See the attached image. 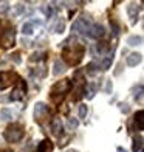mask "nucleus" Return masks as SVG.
<instances>
[{"mask_svg":"<svg viewBox=\"0 0 144 152\" xmlns=\"http://www.w3.org/2000/svg\"><path fill=\"white\" fill-rule=\"evenodd\" d=\"M62 56L65 59V62L68 65H76L79 64V62L82 61V56H84V47H82L81 44H74L71 47H67Z\"/></svg>","mask_w":144,"mask_h":152,"instance_id":"nucleus-1","label":"nucleus"},{"mask_svg":"<svg viewBox=\"0 0 144 152\" xmlns=\"http://www.w3.org/2000/svg\"><path fill=\"white\" fill-rule=\"evenodd\" d=\"M70 87H71V84H70V81H68V79H62V81L56 82V84L53 86L51 92H50V98H51V101H53V102H56V104H59V102L65 98V95L68 93Z\"/></svg>","mask_w":144,"mask_h":152,"instance_id":"nucleus-2","label":"nucleus"},{"mask_svg":"<svg viewBox=\"0 0 144 152\" xmlns=\"http://www.w3.org/2000/svg\"><path fill=\"white\" fill-rule=\"evenodd\" d=\"M23 135H25V127L19 123H14V124H11V126H8V129H6L5 134H3L5 140L8 143H17L23 138Z\"/></svg>","mask_w":144,"mask_h":152,"instance_id":"nucleus-3","label":"nucleus"},{"mask_svg":"<svg viewBox=\"0 0 144 152\" xmlns=\"http://www.w3.org/2000/svg\"><path fill=\"white\" fill-rule=\"evenodd\" d=\"M19 81H22V79L12 72H2L0 73V88H2V90L6 88V87H9V86H12V84H17Z\"/></svg>","mask_w":144,"mask_h":152,"instance_id":"nucleus-4","label":"nucleus"},{"mask_svg":"<svg viewBox=\"0 0 144 152\" xmlns=\"http://www.w3.org/2000/svg\"><path fill=\"white\" fill-rule=\"evenodd\" d=\"M14 40H16V31L8 28V30L3 31L2 36H0V47L5 48V50L6 48H11L14 45Z\"/></svg>","mask_w":144,"mask_h":152,"instance_id":"nucleus-5","label":"nucleus"},{"mask_svg":"<svg viewBox=\"0 0 144 152\" xmlns=\"http://www.w3.org/2000/svg\"><path fill=\"white\" fill-rule=\"evenodd\" d=\"M88 28H90V19H87V17L78 19L76 22L73 23V26H71V30L74 33H79V34H85Z\"/></svg>","mask_w":144,"mask_h":152,"instance_id":"nucleus-6","label":"nucleus"},{"mask_svg":"<svg viewBox=\"0 0 144 152\" xmlns=\"http://www.w3.org/2000/svg\"><path fill=\"white\" fill-rule=\"evenodd\" d=\"M85 34H87L90 39H99V37H102V36L105 34V30H104V26H102V25L95 23V25H92L90 28L87 30Z\"/></svg>","mask_w":144,"mask_h":152,"instance_id":"nucleus-7","label":"nucleus"},{"mask_svg":"<svg viewBox=\"0 0 144 152\" xmlns=\"http://www.w3.org/2000/svg\"><path fill=\"white\" fill-rule=\"evenodd\" d=\"M47 115H48V106H45L44 102H37L36 107H34V118H36V121H42Z\"/></svg>","mask_w":144,"mask_h":152,"instance_id":"nucleus-8","label":"nucleus"},{"mask_svg":"<svg viewBox=\"0 0 144 152\" xmlns=\"http://www.w3.org/2000/svg\"><path fill=\"white\" fill-rule=\"evenodd\" d=\"M138 11H140V6L138 5H135V3H130L129 5V8H127V12H129V16L132 17V23H136V17H138Z\"/></svg>","mask_w":144,"mask_h":152,"instance_id":"nucleus-9","label":"nucleus"},{"mask_svg":"<svg viewBox=\"0 0 144 152\" xmlns=\"http://www.w3.org/2000/svg\"><path fill=\"white\" fill-rule=\"evenodd\" d=\"M25 90H26V86L23 84L20 88H16V90L9 95V99H11V101H19V99H22V98H23Z\"/></svg>","mask_w":144,"mask_h":152,"instance_id":"nucleus-10","label":"nucleus"},{"mask_svg":"<svg viewBox=\"0 0 144 152\" xmlns=\"http://www.w3.org/2000/svg\"><path fill=\"white\" fill-rule=\"evenodd\" d=\"M37 152H53V143L50 140H42L37 146Z\"/></svg>","mask_w":144,"mask_h":152,"instance_id":"nucleus-11","label":"nucleus"},{"mask_svg":"<svg viewBox=\"0 0 144 152\" xmlns=\"http://www.w3.org/2000/svg\"><path fill=\"white\" fill-rule=\"evenodd\" d=\"M140 62H141V54L140 53H132L127 56V65H130V67L138 65Z\"/></svg>","mask_w":144,"mask_h":152,"instance_id":"nucleus-12","label":"nucleus"},{"mask_svg":"<svg viewBox=\"0 0 144 152\" xmlns=\"http://www.w3.org/2000/svg\"><path fill=\"white\" fill-rule=\"evenodd\" d=\"M64 72H65V64L60 59H56L54 61V65H53V75L59 76L60 73H64Z\"/></svg>","mask_w":144,"mask_h":152,"instance_id":"nucleus-13","label":"nucleus"},{"mask_svg":"<svg viewBox=\"0 0 144 152\" xmlns=\"http://www.w3.org/2000/svg\"><path fill=\"white\" fill-rule=\"evenodd\" d=\"M62 121H60L59 118H54L53 120V123H51V132L54 134V135H59L60 132H62Z\"/></svg>","mask_w":144,"mask_h":152,"instance_id":"nucleus-14","label":"nucleus"},{"mask_svg":"<svg viewBox=\"0 0 144 152\" xmlns=\"http://www.w3.org/2000/svg\"><path fill=\"white\" fill-rule=\"evenodd\" d=\"M127 44L130 47H136V45H141L143 44V37L141 36H136V34H133V36H130L127 39Z\"/></svg>","mask_w":144,"mask_h":152,"instance_id":"nucleus-15","label":"nucleus"},{"mask_svg":"<svg viewBox=\"0 0 144 152\" xmlns=\"http://www.w3.org/2000/svg\"><path fill=\"white\" fill-rule=\"evenodd\" d=\"M12 118V112L9 109H2L0 110V120L2 121H9Z\"/></svg>","mask_w":144,"mask_h":152,"instance_id":"nucleus-16","label":"nucleus"},{"mask_svg":"<svg viewBox=\"0 0 144 152\" xmlns=\"http://www.w3.org/2000/svg\"><path fill=\"white\" fill-rule=\"evenodd\" d=\"M143 116H144V112H143V110L136 112V115H135V121L138 123V129H140V130L144 129V118H143Z\"/></svg>","mask_w":144,"mask_h":152,"instance_id":"nucleus-17","label":"nucleus"},{"mask_svg":"<svg viewBox=\"0 0 144 152\" xmlns=\"http://www.w3.org/2000/svg\"><path fill=\"white\" fill-rule=\"evenodd\" d=\"M33 31H34L33 23H31V22H25V23H23V26H22V33L25 34V36H31Z\"/></svg>","mask_w":144,"mask_h":152,"instance_id":"nucleus-18","label":"nucleus"},{"mask_svg":"<svg viewBox=\"0 0 144 152\" xmlns=\"http://www.w3.org/2000/svg\"><path fill=\"white\" fill-rule=\"evenodd\" d=\"M96 90H98V86H96V84H90V86H88L87 87V99H93Z\"/></svg>","mask_w":144,"mask_h":152,"instance_id":"nucleus-19","label":"nucleus"},{"mask_svg":"<svg viewBox=\"0 0 144 152\" xmlns=\"http://www.w3.org/2000/svg\"><path fill=\"white\" fill-rule=\"evenodd\" d=\"M143 146V137H135L133 138V152H140Z\"/></svg>","mask_w":144,"mask_h":152,"instance_id":"nucleus-20","label":"nucleus"},{"mask_svg":"<svg viewBox=\"0 0 144 152\" xmlns=\"http://www.w3.org/2000/svg\"><path fill=\"white\" fill-rule=\"evenodd\" d=\"M78 126H79V121H78L76 118H68V121H67V127L70 129V130L76 129Z\"/></svg>","mask_w":144,"mask_h":152,"instance_id":"nucleus-21","label":"nucleus"},{"mask_svg":"<svg viewBox=\"0 0 144 152\" xmlns=\"http://www.w3.org/2000/svg\"><path fill=\"white\" fill-rule=\"evenodd\" d=\"M112 61H113V53H112V54H108V56H107L104 61H102V70H107V68L110 67Z\"/></svg>","mask_w":144,"mask_h":152,"instance_id":"nucleus-22","label":"nucleus"},{"mask_svg":"<svg viewBox=\"0 0 144 152\" xmlns=\"http://www.w3.org/2000/svg\"><path fill=\"white\" fill-rule=\"evenodd\" d=\"M22 12H25V5L23 3H17L14 6V14L19 16V14H22Z\"/></svg>","mask_w":144,"mask_h":152,"instance_id":"nucleus-23","label":"nucleus"},{"mask_svg":"<svg viewBox=\"0 0 144 152\" xmlns=\"http://www.w3.org/2000/svg\"><path fill=\"white\" fill-rule=\"evenodd\" d=\"M8 11H9V3L8 2H2V3H0V12H2V14H6Z\"/></svg>","mask_w":144,"mask_h":152,"instance_id":"nucleus-24","label":"nucleus"},{"mask_svg":"<svg viewBox=\"0 0 144 152\" xmlns=\"http://www.w3.org/2000/svg\"><path fill=\"white\" fill-rule=\"evenodd\" d=\"M64 28H65V23H64V20H59L57 22V25H56V28H54V33H62L64 31Z\"/></svg>","mask_w":144,"mask_h":152,"instance_id":"nucleus-25","label":"nucleus"},{"mask_svg":"<svg viewBox=\"0 0 144 152\" xmlns=\"http://www.w3.org/2000/svg\"><path fill=\"white\" fill-rule=\"evenodd\" d=\"M85 116H87V106L81 104L79 106V118H85Z\"/></svg>","mask_w":144,"mask_h":152,"instance_id":"nucleus-26","label":"nucleus"},{"mask_svg":"<svg viewBox=\"0 0 144 152\" xmlns=\"http://www.w3.org/2000/svg\"><path fill=\"white\" fill-rule=\"evenodd\" d=\"M42 11L47 14V17H48V19H50V17H51V14H53V8H51L50 5H45V6H42Z\"/></svg>","mask_w":144,"mask_h":152,"instance_id":"nucleus-27","label":"nucleus"},{"mask_svg":"<svg viewBox=\"0 0 144 152\" xmlns=\"http://www.w3.org/2000/svg\"><path fill=\"white\" fill-rule=\"evenodd\" d=\"M87 73H88V75H95V73H96V65L93 64V62L87 65Z\"/></svg>","mask_w":144,"mask_h":152,"instance_id":"nucleus-28","label":"nucleus"},{"mask_svg":"<svg viewBox=\"0 0 144 152\" xmlns=\"http://www.w3.org/2000/svg\"><path fill=\"white\" fill-rule=\"evenodd\" d=\"M141 96H143V86L140 84V86H138V93H135V99H138V101H140V99H141Z\"/></svg>","mask_w":144,"mask_h":152,"instance_id":"nucleus-29","label":"nucleus"},{"mask_svg":"<svg viewBox=\"0 0 144 152\" xmlns=\"http://www.w3.org/2000/svg\"><path fill=\"white\" fill-rule=\"evenodd\" d=\"M11 61H14L16 64H20V54H19V53H14V54H11Z\"/></svg>","mask_w":144,"mask_h":152,"instance_id":"nucleus-30","label":"nucleus"},{"mask_svg":"<svg viewBox=\"0 0 144 152\" xmlns=\"http://www.w3.org/2000/svg\"><path fill=\"white\" fill-rule=\"evenodd\" d=\"M40 59H42V53H34L33 56H31V59H30V61H33V62H34V61H40Z\"/></svg>","mask_w":144,"mask_h":152,"instance_id":"nucleus-31","label":"nucleus"},{"mask_svg":"<svg viewBox=\"0 0 144 152\" xmlns=\"http://www.w3.org/2000/svg\"><path fill=\"white\" fill-rule=\"evenodd\" d=\"M110 92H112V81L108 79L107 84H105V93H110Z\"/></svg>","mask_w":144,"mask_h":152,"instance_id":"nucleus-32","label":"nucleus"},{"mask_svg":"<svg viewBox=\"0 0 144 152\" xmlns=\"http://www.w3.org/2000/svg\"><path fill=\"white\" fill-rule=\"evenodd\" d=\"M105 48H107V44H101V45H98V51L99 53H104Z\"/></svg>","mask_w":144,"mask_h":152,"instance_id":"nucleus-33","label":"nucleus"},{"mask_svg":"<svg viewBox=\"0 0 144 152\" xmlns=\"http://www.w3.org/2000/svg\"><path fill=\"white\" fill-rule=\"evenodd\" d=\"M121 110H122V112H124V113H127V112H129V107H127V104H122Z\"/></svg>","mask_w":144,"mask_h":152,"instance_id":"nucleus-34","label":"nucleus"},{"mask_svg":"<svg viewBox=\"0 0 144 152\" xmlns=\"http://www.w3.org/2000/svg\"><path fill=\"white\" fill-rule=\"evenodd\" d=\"M116 152H127V151H126L124 148H122V146H119L118 149H116Z\"/></svg>","mask_w":144,"mask_h":152,"instance_id":"nucleus-35","label":"nucleus"},{"mask_svg":"<svg viewBox=\"0 0 144 152\" xmlns=\"http://www.w3.org/2000/svg\"><path fill=\"white\" fill-rule=\"evenodd\" d=\"M67 152H78V151H74V149H70V151H67Z\"/></svg>","mask_w":144,"mask_h":152,"instance_id":"nucleus-36","label":"nucleus"}]
</instances>
